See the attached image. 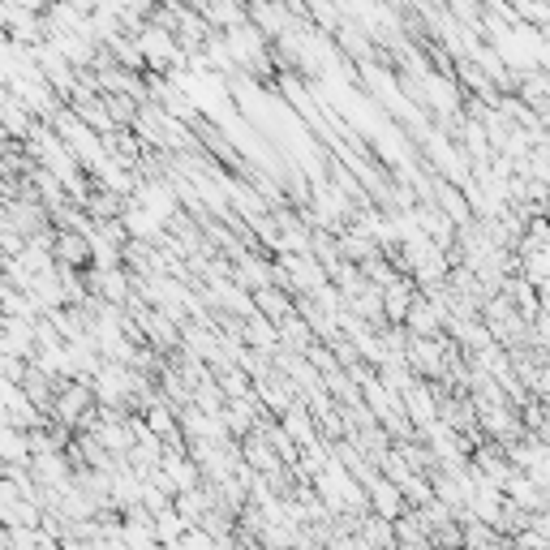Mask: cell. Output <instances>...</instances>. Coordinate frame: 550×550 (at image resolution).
<instances>
[{
  "label": "cell",
  "instance_id": "cell-1",
  "mask_svg": "<svg viewBox=\"0 0 550 550\" xmlns=\"http://www.w3.org/2000/svg\"><path fill=\"white\" fill-rule=\"evenodd\" d=\"M245 22H250L267 43H275L280 35H288L297 26V18L288 13L284 0H245Z\"/></svg>",
  "mask_w": 550,
  "mask_h": 550
},
{
  "label": "cell",
  "instance_id": "cell-2",
  "mask_svg": "<svg viewBox=\"0 0 550 550\" xmlns=\"http://www.w3.org/2000/svg\"><path fill=\"white\" fill-rule=\"evenodd\" d=\"M250 301H254V314H258V318H267L271 327H280L284 318L293 314V306H297V301L288 297L284 288H263V293H254Z\"/></svg>",
  "mask_w": 550,
  "mask_h": 550
},
{
  "label": "cell",
  "instance_id": "cell-3",
  "mask_svg": "<svg viewBox=\"0 0 550 550\" xmlns=\"http://www.w3.org/2000/svg\"><path fill=\"white\" fill-rule=\"evenodd\" d=\"M508 5H520V0H508Z\"/></svg>",
  "mask_w": 550,
  "mask_h": 550
}]
</instances>
